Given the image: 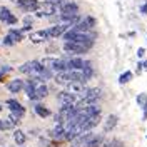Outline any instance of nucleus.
Wrapping results in <instances>:
<instances>
[{
  "mask_svg": "<svg viewBox=\"0 0 147 147\" xmlns=\"http://www.w3.org/2000/svg\"><path fill=\"white\" fill-rule=\"evenodd\" d=\"M62 38H64V42L74 40V42H82V44L94 45V42H95V38H97V34H95L94 30H92V32H77V30H74V28H69L64 35H62Z\"/></svg>",
  "mask_w": 147,
  "mask_h": 147,
  "instance_id": "obj_1",
  "label": "nucleus"
},
{
  "mask_svg": "<svg viewBox=\"0 0 147 147\" xmlns=\"http://www.w3.org/2000/svg\"><path fill=\"white\" fill-rule=\"evenodd\" d=\"M90 47L92 45H89V44L67 40V42H64V47L62 49H64V52H67V54H70V55H84L90 50Z\"/></svg>",
  "mask_w": 147,
  "mask_h": 147,
  "instance_id": "obj_2",
  "label": "nucleus"
},
{
  "mask_svg": "<svg viewBox=\"0 0 147 147\" xmlns=\"http://www.w3.org/2000/svg\"><path fill=\"white\" fill-rule=\"evenodd\" d=\"M42 70H44V65H42L40 60H28V62H25V64H22L18 67V72L27 74L28 77H38Z\"/></svg>",
  "mask_w": 147,
  "mask_h": 147,
  "instance_id": "obj_3",
  "label": "nucleus"
},
{
  "mask_svg": "<svg viewBox=\"0 0 147 147\" xmlns=\"http://www.w3.org/2000/svg\"><path fill=\"white\" fill-rule=\"evenodd\" d=\"M57 12H59V7L57 5H52V3H49V2H42L40 3V7L37 9V12L34 13L35 17L42 18V17H54L57 15Z\"/></svg>",
  "mask_w": 147,
  "mask_h": 147,
  "instance_id": "obj_4",
  "label": "nucleus"
},
{
  "mask_svg": "<svg viewBox=\"0 0 147 147\" xmlns=\"http://www.w3.org/2000/svg\"><path fill=\"white\" fill-rule=\"evenodd\" d=\"M95 25H97V20L94 17H90V15H87V17L80 18V22L75 24L72 28L77 30V32H92V30L95 28Z\"/></svg>",
  "mask_w": 147,
  "mask_h": 147,
  "instance_id": "obj_5",
  "label": "nucleus"
},
{
  "mask_svg": "<svg viewBox=\"0 0 147 147\" xmlns=\"http://www.w3.org/2000/svg\"><path fill=\"white\" fill-rule=\"evenodd\" d=\"M5 105L9 107L10 114L17 115V117H20V119L25 115V107H24L18 100H15V99H7V100H5Z\"/></svg>",
  "mask_w": 147,
  "mask_h": 147,
  "instance_id": "obj_6",
  "label": "nucleus"
},
{
  "mask_svg": "<svg viewBox=\"0 0 147 147\" xmlns=\"http://www.w3.org/2000/svg\"><path fill=\"white\" fill-rule=\"evenodd\" d=\"M0 22H3L5 25H15V24L18 22V18L10 12L9 7L0 5Z\"/></svg>",
  "mask_w": 147,
  "mask_h": 147,
  "instance_id": "obj_7",
  "label": "nucleus"
},
{
  "mask_svg": "<svg viewBox=\"0 0 147 147\" xmlns=\"http://www.w3.org/2000/svg\"><path fill=\"white\" fill-rule=\"evenodd\" d=\"M69 28H72L70 24H65V22H60V24H57V25H52V27H49V34L52 38H59V37H62L69 30Z\"/></svg>",
  "mask_w": 147,
  "mask_h": 147,
  "instance_id": "obj_8",
  "label": "nucleus"
},
{
  "mask_svg": "<svg viewBox=\"0 0 147 147\" xmlns=\"http://www.w3.org/2000/svg\"><path fill=\"white\" fill-rule=\"evenodd\" d=\"M50 38H52V37L49 34V28L37 30V32H32V34L28 35V40L34 42V44H42V42H47V40H50Z\"/></svg>",
  "mask_w": 147,
  "mask_h": 147,
  "instance_id": "obj_9",
  "label": "nucleus"
},
{
  "mask_svg": "<svg viewBox=\"0 0 147 147\" xmlns=\"http://www.w3.org/2000/svg\"><path fill=\"white\" fill-rule=\"evenodd\" d=\"M65 124H55L52 130H49V137L60 142V140H65Z\"/></svg>",
  "mask_w": 147,
  "mask_h": 147,
  "instance_id": "obj_10",
  "label": "nucleus"
},
{
  "mask_svg": "<svg viewBox=\"0 0 147 147\" xmlns=\"http://www.w3.org/2000/svg\"><path fill=\"white\" fill-rule=\"evenodd\" d=\"M57 100L60 104H77L79 97L75 94H72V92H69L67 89H64V90L57 92Z\"/></svg>",
  "mask_w": 147,
  "mask_h": 147,
  "instance_id": "obj_11",
  "label": "nucleus"
},
{
  "mask_svg": "<svg viewBox=\"0 0 147 147\" xmlns=\"http://www.w3.org/2000/svg\"><path fill=\"white\" fill-rule=\"evenodd\" d=\"M99 124H100V115H90V117H87V119L84 120L79 127L82 129V132H89L94 127H97Z\"/></svg>",
  "mask_w": 147,
  "mask_h": 147,
  "instance_id": "obj_12",
  "label": "nucleus"
},
{
  "mask_svg": "<svg viewBox=\"0 0 147 147\" xmlns=\"http://www.w3.org/2000/svg\"><path fill=\"white\" fill-rule=\"evenodd\" d=\"M24 87H25V80H22V79H12L7 84V90L10 94H18V92L24 90Z\"/></svg>",
  "mask_w": 147,
  "mask_h": 147,
  "instance_id": "obj_13",
  "label": "nucleus"
},
{
  "mask_svg": "<svg viewBox=\"0 0 147 147\" xmlns=\"http://www.w3.org/2000/svg\"><path fill=\"white\" fill-rule=\"evenodd\" d=\"M117 124H119V117H117L115 114H110V115H107V119L104 120V134L112 132L114 129L117 127Z\"/></svg>",
  "mask_w": 147,
  "mask_h": 147,
  "instance_id": "obj_14",
  "label": "nucleus"
},
{
  "mask_svg": "<svg viewBox=\"0 0 147 147\" xmlns=\"http://www.w3.org/2000/svg\"><path fill=\"white\" fill-rule=\"evenodd\" d=\"M85 62H87V60H84V59L77 57V55H74V57H70V59H67L69 70H80V69H84Z\"/></svg>",
  "mask_w": 147,
  "mask_h": 147,
  "instance_id": "obj_15",
  "label": "nucleus"
},
{
  "mask_svg": "<svg viewBox=\"0 0 147 147\" xmlns=\"http://www.w3.org/2000/svg\"><path fill=\"white\" fill-rule=\"evenodd\" d=\"M34 112H35L40 119H47V117H50V110L47 109L44 104H40V102H35V104H34Z\"/></svg>",
  "mask_w": 147,
  "mask_h": 147,
  "instance_id": "obj_16",
  "label": "nucleus"
},
{
  "mask_svg": "<svg viewBox=\"0 0 147 147\" xmlns=\"http://www.w3.org/2000/svg\"><path fill=\"white\" fill-rule=\"evenodd\" d=\"M104 142V136L102 134H92V137L87 140V144L84 147H99Z\"/></svg>",
  "mask_w": 147,
  "mask_h": 147,
  "instance_id": "obj_17",
  "label": "nucleus"
},
{
  "mask_svg": "<svg viewBox=\"0 0 147 147\" xmlns=\"http://www.w3.org/2000/svg\"><path fill=\"white\" fill-rule=\"evenodd\" d=\"M13 140H15L17 146H24V144L27 142V136H25V132H24L22 129H15V130H13Z\"/></svg>",
  "mask_w": 147,
  "mask_h": 147,
  "instance_id": "obj_18",
  "label": "nucleus"
},
{
  "mask_svg": "<svg viewBox=\"0 0 147 147\" xmlns=\"http://www.w3.org/2000/svg\"><path fill=\"white\" fill-rule=\"evenodd\" d=\"M9 34L10 35H12V38H13V40H15V42H22V40H24V38H25V35H24V30H22V28H10L9 30Z\"/></svg>",
  "mask_w": 147,
  "mask_h": 147,
  "instance_id": "obj_19",
  "label": "nucleus"
},
{
  "mask_svg": "<svg viewBox=\"0 0 147 147\" xmlns=\"http://www.w3.org/2000/svg\"><path fill=\"white\" fill-rule=\"evenodd\" d=\"M37 97H38V100H42V99H45L47 95H49V87L45 85V82L38 84L37 85Z\"/></svg>",
  "mask_w": 147,
  "mask_h": 147,
  "instance_id": "obj_20",
  "label": "nucleus"
},
{
  "mask_svg": "<svg viewBox=\"0 0 147 147\" xmlns=\"http://www.w3.org/2000/svg\"><path fill=\"white\" fill-rule=\"evenodd\" d=\"M132 77H134V74H132V70H125V72H122L119 75V84H127V82H130L132 80Z\"/></svg>",
  "mask_w": 147,
  "mask_h": 147,
  "instance_id": "obj_21",
  "label": "nucleus"
},
{
  "mask_svg": "<svg viewBox=\"0 0 147 147\" xmlns=\"http://www.w3.org/2000/svg\"><path fill=\"white\" fill-rule=\"evenodd\" d=\"M10 129H13V124L7 119H0V132H5V130H10Z\"/></svg>",
  "mask_w": 147,
  "mask_h": 147,
  "instance_id": "obj_22",
  "label": "nucleus"
},
{
  "mask_svg": "<svg viewBox=\"0 0 147 147\" xmlns=\"http://www.w3.org/2000/svg\"><path fill=\"white\" fill-rule=\"evenodd\" d=\"M136 102H137V105L140 107V109H144V107L147 105V94H144V92L139 94L137 97H136Z\"/></svg>",
  "mask_w": 147,
  "mask_h": 147,
  "instance_id": "obj_23",
  "label": "nucleus"
},
{
  "mask_svg": "<svg viewBox=\"0 0 147 147\" xmlns=\"http://www.w3.org/2000/svg\"><path fill=\"white\" fill-rule=\"evenodd\" d=\"M2 44H3L5 47H12V45H15L17 42H15V40L12 38V35H10V34H7V35L3 37V40H2Z\"/></svg>",
  "mask_w": 147,
  "mask_h": 147,
  "instance_id": "obj_24",
  "label": "nucleus"
},
{
  "mask_svg": "<svg viewBox=\"0 0 147 147\" xmlns=\"http://www.w3.org/2000/svg\"><path fill=\"white\" fill-rule=\"evenodd\" d=\"M9 120L13 124V127H17L18 124H20V117H17V115H13V114H10L9 115Z\"/></svg>",
  "mask_w": 147,
  "mask_h": 147,
  "instance_id": "obj_25",
  "label": "nucleus"
},
{
  "mask_svg": "<svg viewBox=\"0 0 147 147\" xmlns=\"http://www.w3.org/2000/svg\"><path fill=\"white\" fill-rule=\"evenodd\" d=\"M110 147H124V142L119 139H114V140H110Z\"/></svg>",
  "mask_w": 147,
  "mask_h": 147,
  "instance_id": "obj_26",
  "label": "nucleus"
},
{
  "mask_svg": "<svg viewBox=\"0 0 147 147\" xmlns=\"http://www.w3.org/2000/svg\"><path fill=\"white\" fill-rule=\"evenodd\" d=\"M44 2H49V3H52V5H57V7H60L64 2H67V0H44Z\"/></svg>",
  "mask_w": 147,
  "mask_h": 147,
  "instance_id": "obj_27",
  "label": "nucleus"
},
{
  "mask_svg": "<svg viewBox=\"0 0 147 147\" xmlns=\"http://www.w3.org/2000/svg\"><path fill=\"white\" fill-rule=\"evenodd\" d=\"M24 24H25V25H32V24H34V17H32V15H25V17H24Z\"/></svg>",
  "mask_w": 147,
  "mask_h": 147,
  "instance_id": "obj_28",
  "label": "nucleus"
},
{
  "mask_svg": "<svg viewBox=\"0 0 147 147\" xmlns=\"http://www.w3.org/2000/svg\"><path fill=\"white\" fill-rule=\"evenodd\" d=\"M140 13H144V15H147V0L140 5Z\"/></svg>",
  "mask_w": 147,
  "mask_h": 147,
  "instance_id": "obj_29",
  "label": "nucleus"
},
{
  "mask_svg": "<svg viewBox=\"0 0 147 147\" xmlns=\"http://www.w3.org/2000/svg\"><path fill=\"white\" fill-rule=\"evenodd\" d=\"M144 54H146V49H144V47L137 49V57H139V59H142V57H144Z\"/></svg>",
  "mask_w": 147,
  "mask_h": 147,
  "instance_id": "obj_30",
  "label": "nucleus"
},
{
  "mask_svg": "<svg viewBox=\"0 0 147 147\" xmlns=\"http://www.w3.org/2000/svg\"><path fill=\"white\" fill-rule=\"evenodd\" d=\"M0 70L3 74H7V72H12V67L10 65H3V67H0Z\"/></svg>",
  "mask_w": 147,
  "mask_h": 147,
  "instance_id": "obj_31",
  "label": "nucleus"
},
{
  "mask_svg": "<svg viewBox=\"0 0 147 147\" xmlns=\"http://www.w3.org/2000/svg\"><path fill=\"white\" fill-rule=\"evenodd\" d=\"M142 120H147V105L142 109Z\"/></svg>",
  "mask_w": 147,
  "mask_h": 147,
  "instance_id": "obj_32",
  "label": "nucleus"
},
{
  "mask_svg": "<svg viewBox=\"0 0 147 147\" xmlns=\"http://www.w3.org/2000/svg\"><path fill=\"white\" fill-rule=\"evenodd\" d=\"M99 147H110V142H102Z\"/></svg>",
  "mask_w": 147,
  "mask_h": 147,
  "instance_id": "obj_33",
  "label": "nucleus"
},
{
  "mask_svg": "<svg viewBox=\"0 0 147 147\" xmlns=\"http://www.w3.org/2000/svg\"><path fill=\"white\" fill-rule=\"evenodd\" d=\"M140 64H142V69H144V70H147V60H144V62H140Z\"/></svg>",
  "mask_w": 147,
  "mask_h": 147,
  "instance_id": "obj_34",
  "label": "nucleus"
},
{
  "mask_svg": "<svg viewBox=\"0 0 147 147\" xmlns=\"http://www.w3.org/2000/svg\"><path fill=\"white\" fill-rule=\"evenodd\" d=\"M3 75H5V74H3L2 70H0V80H3Z\"/></svg>",
  "mask_w": 147,
  "mask_h": 147,
  "instance_id": "obj_35",
  "label": "nucleus"
},
{
  "mask_svg": "<svg viewBox=\"0 0 147 147\" xmlns=\"http://www.w3.org/2000/svg\"><path fill=\"white\" fill-rule=\"evenodd\" d=\"M2 109H3V107H2V105H0V110H2Z\"/></svg>",
  "mask_w": 147,
  "mask_h": 147,
  "instance_id": "obj_36",
  "label": "nucleus"
},
{
  "mask_svg": "<svg viewBox=\"0 0 147 147\" xmlns=\"http://www.w3.org/2000/svg\"><path fill=\"white\" fill-rule=\"evenodd\" d=\"M72 147H79V146H72Z\"/></svg>",
  "mask_w": 147,
  "mask_h": 147,
  "instance_id": "obj_37",
  "label": "nucleus"
}]
</instances>
